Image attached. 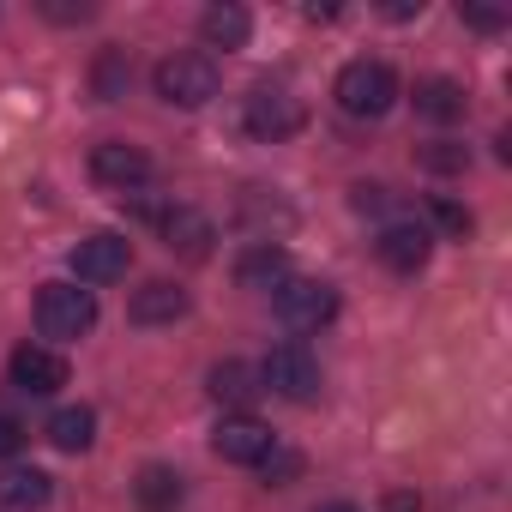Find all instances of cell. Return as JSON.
Masks as SVG:
<instances>
[{
    "label": "cell",
    "mask_w": 512,
    "mask_h": 512,
    "mask_svg": "<svg viewBox=\"0 0 512 512\" xmlns=\"http://www.w3.org/2000/svg\"><path fill=\"white\" fill-rule=\"evenodd\" d=\"M205 392H211L217 404H235V410L247 416V404L260 398L266 386H260V368H247V362H217V368L205 374Z\"/></svg>",
    "instance_id": "cell-16"
},
{
    "label": "cell",
    "mask_w": 512,
    "mask_h": 512,
    "mask_svg": "<svg viewBox=\"0 0 512 512\" xmlns=\"http://www.w3.org/2000/svg\"><path fill=\"white\" fill-rule=\"evenodd\" d=\"M272 308H278L284 326H296V332H320V326L338 320V290H332L326 278H284V284L272 290Z\"/></svg>",
    "instance_id": "cell-4"
},
{
    "label": "cell",
    "mask_w": 512,
    "mask_h": 512,
    "mask_svg": "<svg viewBox=\"0 0 512 512\" xmlns=\"http://www.w3.org/2000/svg\"><path fill=\"white\" fill-rule=\"evenodd\" d=\"M151 85H157V97H163V103H175V109H205V103L217 97L223 73H217V61H211V55H199V49H175L169 61H157Z\"/></svg>",
    "instance_id": "cell-1"
},
{
    "label": "cell",
    "mask_w": 512,
    "mask_h": 512,
    "mask_svg": "<svg viewBox=\"0 0 512 512\" xmlns=\"http://www.w3.org/2000/svg\"><path fill=\"white\" fill-rule=\"evenodd\" d=\"M416 115L434 121V127L464 121V85H458V79H422V85H416Z\"/></svg>",
    "instance_id": "cell-17"
},
{
    "label": "cell",
    "mask_w": 512,
    "mask_h": 512,
    "mask_svg": "<svg viewBox=\"0 0 512 512\" xmlns=\"http://www.w3.org/2000/svg\"><path fill=\"white\" fill-rule=\"evenodd\" d=\"M19 446H25V428H19L13 416H0V458H13Z\"/></svg>",
    "instance_id": "cell-26"
},
{
    "label": "cell",
    "mask_w": 512,
    "mask_h": 512,
    "mask_svg": "<svg viewBox=\"0 0 512 512\" xmlns=\"http://www.w3.org/2000/svg\"><path fill=\"white\" fill-rule=\"evenodd\" d=\"M320 512H356V506H350V500H332V506H320Z\"/></svg>",
    "instance_id": "cell-30"
},
{
    "label": "cell",
    "mask_w": 512,
    "mask_h": 512,
    "mask_svg": "<svg viewBox=\"0 0 512 512\" xmlns=\"http://www.w3.org/2000/svg\"><path fill=\"white\" fill-rule=\"evenodd\" d=\"M374 253H380V266H392V272H422L428 266V253H434V235L416 223V217H398V223H386L380 229V241H374Z\"/></svg>",
    "instance_id": "cell-9"
},
{
    "label": "cell",
    "mask_w": 512,
    "mask_h": 512,
    "mask_svg": "<svg viewBox=\"0 0 512 512\" xmlns=\"http://www.w3.org/2000/svg\"><path fill=\"white\" fill-rule=\"evenodd\" d=\"M49 494H55V482L43 476V470H7L0 476V506H13V512H43L49 506Z\"/></svg>",
    "instance_id": "cell-18"
},
{
    "label": "cell",
    "mask_w": 512,
    "mask_h": 512,
    "mask_svg": "<svg viewBox=\"0 0 512 512\" xmlns=\"http://www.w3.org/2000/svg\"><path fill=\"white\" fill-rule=\"evenodd\" d=\"M49 440H55L61 452H91V440H97V410H85V404L55 410V416H49Z\"/></svg>",
    "instance_id": "cell-19"
},
{
    "label": "cell",
    "mask_w": 512,
    "mask_h": 512,
    "mask_svg": "<svg viewBox=\"0 0 512 512\" xmlns=\"http://www.w3.org/2000/svg\"><path fill=\"white\" fill-rule=\"evenodd\" d=\"M43 19H55V25H85V19H97V7H91V0H43Z\"/></svg>",
    "instance_id": "cell-23"
},
{
    "label": "cell",
    "mask_w": 512,
    "mask_h": 512,
    "mask_svg": "<svg viewBox=\"0 0 512 512\" xmlns=\"http://www.w3.org/2000/svg\"><path fill=\"white\" fill-rule=\"evenodd\" d=\"M97 326V296L79 284H43L37 290V332L55 344H73Z\"/></svg>",
    "instance_id": "cell-3"
},
{
    "label": "cell",
    "mask_w": 512,
    "mask_h": 512,
    "mask_svg": "<svg viewBox=\"0 0 512 512\" xmlns=\"http://www.w3.org/2000/svg\"><path fill=\"white\" fill-rule=\"evenodd\" d=\"M13 386L31 392V398H49L67 386V356L49 350V344H19L13 350Z\"/></svg>",
    "instance_id": "cell-11"
},
{
    "label": "cell",
    "mask_w": 512,
    "mask_h": 512,
    "mask_svg": "<svg viewBox=\"0 0 512 512\" xmlns=\"http://www.w3.org/2000/svg\"><path fill=\"white\" fill-rule=\"evenodd\" d=\"M422 169H434V175H464V169H470V151L452 145V139H434V145H422Z\"/></svg>",
    "instance_id": "cell-22"
},
{
    "label": "cell",
    "mask_w": 512,
    "mask_h": 512,
    "mask_svg": "<svg viewBox=\"0 0 512 512\" xmlns=\"http://www.w3.org/2000/svg\"><path fill=\"white\" fill-rule=\"evenodd\" d=\"M145 175H151V157H145L139 145L109 139V145H97V151H91V181H97V187H109V193H133Z\"/></svg>",
    "instance_id": "cell-10"
},
{
    "label": "cell",
    "mask_w": 512,
    "mask_h": 512,
    "mask_svg": "<svg viewBox=\"0 0 512 512\" xmlns=\"http://www.w3.org/2000/svg\"><path fill=\"white\" fill-rule=\"evenodd\" d=\"M199 37H205V49H247L253 19H247V7H235V0H217V7L199 13Z\"/></svg>",
    "instance_id": "cell-15"
},
{
    "label": "cell",
    "mask_w": 512,
    "mask_h": 512,
    "mask_svg": "<svg viewBox=\"0 0 512 512\" xmlns=\"http://www.w3.org/2000/svg\"><path fill=\"white\" fill-rule=\"evenodd\" d=\"M350 205H356V211H386V187H380V181H356V187H350Z\"/></svg>",
    "instance_id": "cell-25"
},
{
    "label": "cell",
    "mask_w": 512,
    "mask_h": 512,
    "mask_svg": "<svg viewBox=\"0 0 512 512\" xmlns=\"http://www.w3.org/2000/svg\"><path fill=\"white\" fill-rule=\"evenodd\" d=\"M260 386L278 392V398H290V404H314L320 398V362H314V350L308 344H278L266 356V368H260Z\"/></svg>",
    "instance_id": "cell-6"
},
{
    "label": "cell",
    "mask_w": 512,
    "mask_h": 512,
    "mask_svg": "<svg viewBox=\"0 0 512 512\" xmlns=\"http://www.w3.org/2000/svg\"><path fill=\"white\" fill-rule=\"evenodd\" d=\"M332 97H338L344 115H356V121H380V115L398 103V73H392L386 61H350V67L338 73Z\"/></svg>",
    "instance_id": "cell-2"
},
{
    "label": "cell",
    "mask_w": 512,
    "mask_h": 512,
    "mask_svg": "<svg viewBox=\"0 0 512 512\" xmlns=\"http://www.w3.org/2000/svg\"><path fill=\"white\" fill-rule=\"evenodd\" d=\"M181 314H187V290H181V284H169V278L139 284V290H133V302H127V320H133V326H175Z\"/></svg>",
    "instance_id": "cell-12"
},
{
    "label": "cell",
    "mask_w": 512,
    "mask_h": 512,
    "mask_svg": "<svg viewBox=\"0 0 512 512\" xmlns=\"http://www.w3.org/2000/svg\"><path fill=\"white\" fill-rule=\"evenodd\" d=\"M211 446H217L223 464H266V458L278 452V434H272L260 416H223V422L211 428Z\"/></svg>",
    "instance_id": "cell-7"
},
{
    "label": "cell",
    "mask_w": 512,
    "mask_h": 512,
    "mask_svg": "<svg viewBox=\"0 0 512 512\" xmlns=\"http://www.w3.org/2000/svg\"><path fill=\"white\" fill-rule=\"evenodd\" d=\"M127 266H133V241L127 235H85L79 247H73V278L79 284H115V278H127Z\"/></svg>",
    "instance_id": "cell-8"
},
{
    "label": "cell",
    "mask_w": 512,
    "mask_h": 512,
    "mask_svg": "<svg viewBox=\"0 0 512 512\" xmlns=\"http://www.w3.org/2000/svg\"><path fill=\"white\" fill-rule=\"evenodd\" d=\"M386 512H422V500L410 488H398V494H386Z\"/></svg>",
    "instance_id": "cell-28"
},
{
    "label": "cell",
    "mask_w": 512,
    "mask_h": 512,
    "mask_svg": "<svg viewBox=\"0 0 512 512\" xmlns=\"http://www.w3.org/2000/svg\"><path fill=\"white\" fill-rule=\"evenodd\" d=\"M163 241H169V253H181V260H211L217 229H211V217H205V211L175 205V211H163Z\"/></svg>",
    "instance_id": "cell-13"
},
{
    "label": "cell",
    "mask_w": 512,
    "mask_h": 512,
    "mask_svg": "<svg viewBox=\"0 0 512 512\" xmlns=\"http://www.w3.org/2000/svg\"><path fill=\"white\" fill-rule=\"evenodd\" d=\"M464 25H476V31H500L506 13H494V7H464Z\"/></svg>",
    "instance_id": "cell-27"
},
{
    "label": "cell",
    "mask_w": 512,
    "mask_h": 512,
    "mask_svg": "<svg viewBox=\"0 0 512 512\" xmlns=\"http://www.w3.org/2000/svg\"><path fill=\"white\" fill-rule=\"evenodd\" d=\"M410 13H422V0H392L386 7V19H410Z\"/></svg>",
    "instance_id": "cell-29"
},
{
    "label": "cell",
    "mask_w": 512,
    "mask_h": 512,
    "mask_svg": "<svg viewBox=\"0 0 512 512\" xmlns=\"http://www.w3.org/2000/svg\"><path fill=\"white\" fill-rule=\"evenodd\" d=\"M133 494H139L145 512H175V506H181V470H169V464H145L139 482H133Z\"/></svg>",
    "instance_id": "cell-20"
},
{
    "label": "cell",
    "mask_w": 512,
    "mask_h": 512,
    "mask_svg": "<svg viewBox=\"0 0 512 512\" xmlns=\"http://www.w3.org/2000/svg\"><path fill=\"white\" fill-rule=\"evenodd\" d=\"M284 278H290V260H284L278 241H253L241 260H235V284L241 290H278Z\"/></svg>",
    "instance_id": "cell-14"
},
{
    "label": "cell",
    "mask_w": 512,
    "mask_h": 512,
    "mask_svg": "<svg viewBox=\"0 0 512 512\" xmlns=\"http://www.w3.org/2000/svg\"><path fill=\"white\" fill-rule=\"evenodd\" d=\"M241 121H247V133L253 139H266V145H278V139H290V133H302V121H308V109H302V97H290L284 85H253L247 91V109H241Z\"/></svg>",
    "instance_id": "cell-5"
},
{
    "label": "cell",
    "mask_w": 512,
    "mask_h": 512,
    "mask_svg": "<svg viewBox=\"0 0 512 512\" xmlns=\"http://www.w3.org/2000/svg\"><path fill=\"white\" fill-rule=\"evenodd\" d=\"M434 223H440L446 235H458V241L470 235V211H464V205H452V199H434Z\"/></svg>",
    "instance_id": "cell-24"
},
{
    "label": "cell",
    "mask_w": 512,
    "mask_h": 512,
    "mask_svg": "<svg viewBox=\"0 0 512 512\" xmlns=\"http://www.w3.org/2000/svg\"><path fill=\"white\" fill-rule=\"evenodd\" d=\"M127 85H133L127 55H121V49H103V55H97V67H91V91H97L103 103H115V97H127Z\"/></svg>",
    "instance_id": "cell-21"
}]
</instances>
